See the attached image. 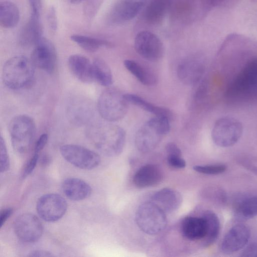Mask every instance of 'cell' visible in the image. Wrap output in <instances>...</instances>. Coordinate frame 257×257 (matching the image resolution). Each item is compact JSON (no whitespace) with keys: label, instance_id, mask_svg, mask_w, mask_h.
Masks as SVG:
<instances>
[{"label":"cell","instance_id":"1","mask_svg":"<svg viewBox=\"0 0 257 257\" xmlns=\"http://www.w3.org/2000/svg\"><path fill=\"white\" fill-rule=\"evenodd\" d=\"M88 138L101 153L115 156L121 153L125 142V132L119 126L108 123H93L87 130Z\"/></svg>","mask_w":257,"mask_h":257},{"label":"cell","instance_id":"2","mask_svg":"<svg viewBox=\"0 0 257 257\" xmlns=\"http://www.w3.org/2000/svg\"><path fill=\"white\" fill-rule=\"evenodd\" d=\"M34 65L24 56H17L8 60L3 66V80L12 89H19L29 85L34 76Z\"/></svg>","mask_w":257,"mask_h":257},{"label":"cell","instance_id":"3","mask_svg":"<svg viewBox=\"0 0 257 257\" xmlns=\"http://www.w3.org/2000/svg\"><path fill=\"white\" fill-rule=\"evenodd\" d=\"M170 119L157 116L146 121L137 132L135 144L140 152L147 153L155 149L170 130Z\"/></svg>","mask_w":257,"mask_h":257},{"label":"cell","instance_id":"4","mask_svg":"<svg viewBox=\"0 0 257 257\" xmlns=\"http://www.w3.org/2000/svg\"><path fill=\"white\" fill-rule=\"evenodd\" d=\"M119 89L108 87L100 94L97 107L101 116L110 122L119 120L125 115L128 103Z\"/></svg>","mask_w":257,"mask_h":257},{"label":"cell","instance_id":"5","mask_svg":"<svg viewBox=\"0 0 257 257\" xmlns=\"http://www.w3.org/2000/svg\"><path fill=\"white\" fill-rule=\"evenodd\" d=\"M165 212L154 202H146L138 207L135 215L139 228L149 235H156L166 227Z\"/></svg>","mask_w":257,"mask_h":257},{"label":"cell","instance_id":"6","mask_svg":"<svg viewBox=\"0 0 257 257\" xmlns=\"http://www.w3.org/2000/svg\"><path fill=\"white\" fill-rule=\"evenodd\" d=\"M9 131L12 146L18 153H25L33 141L36 126L33 119L27 115L16 116L10 121Z\"/></svg>","mask_w":257,"mask_h":257},{"label":"cell","instance_id":"7","mask_svg":"<svg viewBox=\"0 0 257 257\" xmlns=\"http://www.w3.org/2000/svg\"><path fill=\"white\" fill-rule=\"evenodd\" d=\"M243 132L241 123L232 117L225 116L215 122L211 137L214 144L220 147H231L241 138Z\"/></svg>","mask_w":257,"mask_h":257},{"label":"cell","instance_id":"8","mask_svg":"<svg viewBox=\"0 0 257 257\" xmlns=\"http://www.w3.org/2000/svg\"><path fill=\"white\" fill-rule=\"evenodd\" d=\"M60 152L67 162L81 169H94L100 162V158L98 154L79 145H64L60 148Z\"/></svg>","mask_w":257,"mask_h":257},{"label":"cell","instance_id":"9","mask_svg":"<svg viewBox=\"0 0 257 257\" xmlns=\"http://www.w3.org/2000/svg\"><path fill=\"white\" fill-rule=\"evenodd\" d=\"M134 47L137 53L150 61H157L164 54V47L160 38L153 33L142 31L135 38Z\"/></svg>","mask_w":257,"mask_h":257},{"label":"cell","instance_id":"10","mask_svg":"<svg viewBox=\"0 0 257 257\" xmlns=\"http://www.w3.org/2000/svg\"><path fill=\"white\" fill-rule=\"evenodd\" d=\"M67 203L64 198L59 194L49 193L39 198L36 209L39 216L47 222H55L65 214Z\"/></svg>","mask_w":257,"mask_h":257},{"label":"cell","instance_id":"11","mask_svg":"<svg viewBox=\"0 0 257 257\" xmlns=\"http://www.w3.org/2000/svg\"><path fill=\"white\" fill-rule=\"evenodd\" d=\"M66 116L69 121L76 126L90 123L94 116V107L92 101L82 96L71 97L66 106Z\"/></svg>","mask_w":257,"mask_h":257},{"label":"cell","instance_id":"12","mask_svg":"<svg viewBox=\"0 0 257 257\" xmlns=\"http://www.w3.org/2000/svg\"><path fill=\"white\" fill-rule=\"evenodd\" d=\"M14 228L17 237L27 243L38 241L43 231L42 224L39 219L30 213L19 215L15 221Z\"/></svg>","mask_w":257,"mask_h":257},{"label":"cell","instance_id":"13","mask_svg":"<svg viewBox=\"0 0 257 257\" xmlns=\"http://www.w3.org/2000/svg\"><path fill=\"white\" fill-rule=\"evenodd\" d=\"M231 94L249 95L257 93V59L248 62L229 89Z\"/></svg>","mask_w":257,"mask_h":257},{"label":"cell","instance_id":"14","mask_svg":"<svg viewBox=\"0 0 257 257\" xmlns=\"http://www.w3.org/2000/svg\"><path fill=\"white\" fill-rule=\"evenodd\" d=\"M31 56V61L34 66L52 73L56 66L57 53L53 43L42 37L35 44Z\"/></svg>","mask_w":257,"mask_h":257},{"label":"cell","instance_id":"15","mask_svg":"<svg viewBox=\"0 0 257 257\" xmlns=\"http://www.w3.org/2000/svg\"><path fill=\"white\" fill-rule=\"evenodd\" d=\"M148 0H119L110 10L107 22L111 25L127 22L135 18L146 6Z\"/></svg>","mask_w":257,"mask_h":257},{"label":"cell","instance_id":"16","mask_svg":"<svg viewBox=\"0 0 257 257\" xmlns=\"http://www.w3.org/2000/svg\"><path fill=\"white\" fill-rule=\"evenodd\" d=\"M250 237L248 228L243 224L232 227L224 237L221 244V250L226 253L236 252L244 247Z\"/></svg>","mask_w":257,"mask_h":257},{"label":"cell","instance_id":"17","mask_svg":"<svg viewBox=\"0 0 257 257\" xmlns=\"http://www.w3.org/2000/svg\"><path fill=\"white\" fill-rule=\"evenodd\" d=\"M69 68L73 75L83 83H91L94 80L93 63L86 56L73 54L68 59Z\"/></svg>","mask_w":257,"mask_h":257},{"label":"cell","instance_id":"18","mask_svg":"<svg viewBox=\"0 0 257 257\" xmlns=\"http://www.w3.org/2000/svg\"><path fill=\"white\" fill-rule=\"evenodd\" d=\"M204 71L203 65L197 59L190 57L183 60L178 66L177 75L187 85L197 83Z\"/></svg>","mask_w":257,"mask_h":257},{"label":"cell","instance_id":"19","mask_svg":"<svg viewBox=\"0 0 257 257\" xmlns=\"http://www.w3.org/2000/svg\"><path fill=\"white\" fill-rule=\"evenodd\" d=\"M162 172L154 164H147L141 167L135 173L133 182L139 188L155 186L162 181Z\"/></svg>","mask_w":257,"mask_h":257},{"label":"cell","instance_id":"20","mask_svg":"<svg viewBox=\"0 0 257 257\" xmlns=\"http://www.w3.org/2000/svg\"><path fill=\"white\" fill-rule=\"evenodd\" d=\"M181 231L182 235L187 239H203L207 233L206 220L203 216L201 217H186L181 222Z\"/></svg>","mask_w":257,"mask_h":257},{"label":"cell","instance_id":"21","mask_svg":"<svg viewBox=\"0 0 257 257\" xmlns=\"http://www.w3.org/2000/svg\"><path fill=\"white\" fill-rule=\"evenodd\" d=\"M152 199L165 212L169 213L178 209L182 202L180 193L169 188H164L158 191L152 196Z\"/></svg>","mask_w":257,"mask_h":257},{"label":"cell","instance_id":"22","mask_svg":"<svg viewBox=\"0 0 257 257\" xmlns=\"http://www.w3.org/2000/svg\"><path fill=\"white\" fill-rule=\"evenodd\" d=\"M65 196L73 201H80L88 198L91 193V188L83 180L69 178L65 179L62 185Z\"/></svg>","mask_w":257,"mask_h":257},{"label":"cell","instance_id":"23","mask_svg":"<svg viewBox=\"0 0 257 257\" xmlns=\"http://www.w3.org/2000/svg\"><path fill=\"white\" fill-rule=\"evenodd\" d=\"M40 15L31 14L30 19L22 31L21 41L25 45L36 43L42 38Z\"/></svg>","mask_w":257,"mask_h":257},{"label":"cell","instance_id":"24","mask_svg":"<svg viewBox=\"0 0 257 257\" xmlns=\"http://www.w3.org/2000/svg\"><path fill=\"white\" fill-rule=\"evenodd\" d=\"M171 0H150L144 12V18L152 24L159 23L170 8Z\"/></svg>","mask_w":257,"mask_h":257},{"label":"cell","instance_id":"25","mask_svg":"<svg viewBox=\"0 0 257 257\" xmlns=\"http://www.w3.org/2000/svg\"><path fill=\"white\" fill-rule=\"evenodd\" d=\"M125 68L142 84L146 86H153L157 83V78L153 72L140 63L127 59L124 61Z\"/></svg>","mask_w":257,"mask_h":257},{"label":"cell","instance_id":"26","mask_svg":"<svg viewBox=\"0 0 257 257\" xmlns=\"http://www.w3.org/2000/svg\"><path fill=\"white\" fill-rule=\"evenodd\" d=\"M124 98L127 102L130 104L136 105L141 109L152 113L157 116L166 117L170 119L172 118L173 114L169 109L155 105L148 102L142 97L134 94H124Z\"/></svg>","mask_w":257,"mask_h":257},{"label":"cell","instance_id":"27","mask_svg":"<svg viewBox=\"0 0 257 257\" xmlns=\"http://www.w3.org/2000/svg\"><path fill=\"white\" fill-rule=\"evenodd\" d=\"M20 13L17 6L10 1L0 3V24L6 28H13L19 23Z\"/></svg>","mask_w":257,"mask_h":257},{"label":"cell","instance_id":"28","mask_svg":"<svg viewBox=\"0 0 257 257\" xmlns=\"http://www.w3.org/2000/svg\"><path fill=\"white\" fill-rule=\"evenodd\" d=\"M203 216L207 224V233L203 239V244L207 247L213 244L217 238L220 231V222L216 214L210 210L205 211Z\"/></svg>","mask_w":257,"mask_h":257},{"label":"cell","instance_id":"29","mask_svg":"<svg viewBox=\"0 0 257 257\" xmlns=\"http://www.w3.org/2000/svg\"><path fill=\"white\" fill-rule=\"evenodd\" d=\"M92 63L94 80L102 86H110L113 82V78L108 64L100 58H96Z\"/></svg>","mask_w":257,"mask_h":257},{"label":"cell","instance_id":"30","mask_svg":"<svg viewBox=\"0 0 257 257\" xmlns=\"http://www.w3.org/2000/svg\"><path fill=\"white\" fill-rule=\"evenodd\" d=\"M70 39L82 49L89 52H95L101 47L111 46V43L106 40L82 35L73 34L70 36Z\"/></svg>","mask_w":257,"mask_h":257},{"label":"cell","instance_id":"31","mask_svg":"<svg viewBox=\"0 0 257 257\" xmlns=\"http://www.w3.org/2000/svg\"><path fill=\"white\" fill-rule=\"evenodd\" d=\"M238 215L248 219L257 216V196H252L242 200L237 208Z\"/></svg>","mask_w":257,"mask_h":257},{"label":"cell","instance_id":"32","mask_svg":"<svg viewBox=\"0 0 257 257\" xmlns=\"http://www.w3.org/2000/svg\"><path fill=\"white\" fill-rule=\"evenodd\" d=\"M193 169L200 173L207 175H217L223 173L226 170V166L224 165H196Z\"/></svg>","mask_w":257,"mask_h":257},{"label":"cell","instance_id":"33","mask_svg":"<svg viewBox=\"0 0 257 257\" xmlns=\"http://www.w3.org/2000/svg\"><path fill=\"white\" fill-rule=\"evenodd\" d=\"M10 168V160L4 140L0 138V172H5Z\"/></svg>","mask_w":257,"mask_h":257},{"label":"cell","instance_id":"34","mask_svg":"<svg viewBox=\"0 0 257 257\" xmlns=\"http://www.w3.org/2000/svg\"><path fill=\"white\" fill-rule=\"evenodd\" d=\"M39 153H34L33 157L28 161L26 165L23 174V178L27 177L33 172L39 161Z\"/></svg>","mask_w":257,"mask_h":257},{"label":"cell","instance_id":"35","mask_svg":"<svg viewBox=\"0 0 257 257\" xmlns=\"http://www.w3.org/2000/svg\"><path fill=\"white\" fill-rule=\"evenodd\" d=\"M167 162L170 166L177 169L184 168L186 165V161L182 156L168 155Z\"/></svg>","mask_w":257,"mask_h":257},{"label":"cell","instance_id":"36","mask_svg":"<svg viewBox=\"0 0 257 257\" xmlns=\"http://www.w3.org/2000/svg\"><path fill=\"white\" fill-rule=\"evenodd\" d=\"M243 257H257V243H253L248 245L241 254Z\"/></svg>","mask_w":257,"mask_h":257},{"label":"cell","instance_id":"37","mask_svg":"<svg viewBox=\"0 0 257 257\" xmlns=\"http://www.w3.org/2000/svg\"><path fill=\"white\" fill-rule=\"evenodd\" d=\"M165 149L168 155L182 156V152L175 143L170 142L166 144Z\"/></svg>","mask_w":257,"mask_h":257},{"label":"cell","instance_id":"38","mask_svg":"<svg viewBox=\"0 0 257 257\" xmlns=\"http://www.w3.org/2000/svg\"><path fill=\"white\" fill-rule=\"evenodd\" d=\"M48 137L47 134H43L37 140L34 150V153H39L47 143Z\"/></svg>","mask_w":257,"mask_h":257},{"label":"cell","instance_id":"39","mask_svg":"<svg viewBox=\"0 0 257 257\" xmlns=\"http://www.w3.org/2000/svg\"><path fill=\"white\" fill-rule=\"evenodd\" d=\"M209 7L227 6L232 4L236 0H204Z\"/></svg>","mask_w":257,"mask_h":257},{"label":"cell","instance_id":"40","mask_svg":"<svg viewBox=\"0 0 257 257\" xmlns=\"http://www.w3.org/2000/svg\"><path fill=\"white\" fill-rule=\"evenodd\" d=\"M32 14L40 15L42 9L41 0H29Z\"/></svg>","mask_w":257,"mask_h":257},{"label":"cell","instance_id":"41","mask_svg":"<svg viewBox=\"0 0 257 257\" xmlns=\"http://www.w3.org/2000/svg\"><path fill=\"white\" fill-rule=\"evenodd\" d=\"M13 213V209L7 208L3 210L0 214V228H2L7 220Z\"/></svg>","mask_w":257,"mask_h":257},{"label":"cell","instance_id":"42","mask_svg":"<svg viewBox=\"0 0 257 257\" xmlns=\"http://www.w3.org/2000/svg\"><path fill=\"white\" fill-rule=\"evenodd\" d=\"M29 256L32 257H50L52 256L53 255L48 251L37 249L32 251Z\"/></svg>","mask_w":257,"mask_h":257},{"label":"cell","instance_id":"43","mask_svg":"<svg viewBox=\"0 0 257 257\" xmlns=\"http://www.w3.org/2000/svg\"><path fill=\"white\" fill-rule=\"evenodd\" d=\"M48 18L51 29H56L57 28V20L56 19L55 12L53 9H50Z\"/></svg>","mask_w":257,"mask_h":257},{"label":"cell","instance_id":"44","mask_svg":"<svg viewBox=\"0 0 257 257\" xmlns=\"http://www.w3.org/2000/svg\"><path fill=\"white\" fill-rule=\"evenodd\" d=\"M50 161V158L47 155H44L41 159V164L43 165H46L49 164Z\"/></svg>","mask_w":257,"mask_h":257},{"label":"cell","instance_id":"45","mask_svg":"<svg viewBox=\"0 0 257 257\" xmlns=\"http://www.w3.org/2000/svg\"><path fill=\"white\" fill-rule=\"evenodd\" d=\"M70 2L73 4H79L85 0H70Z\"/></svg>","mask_w":257,"mask_h":257}]
</instances>
